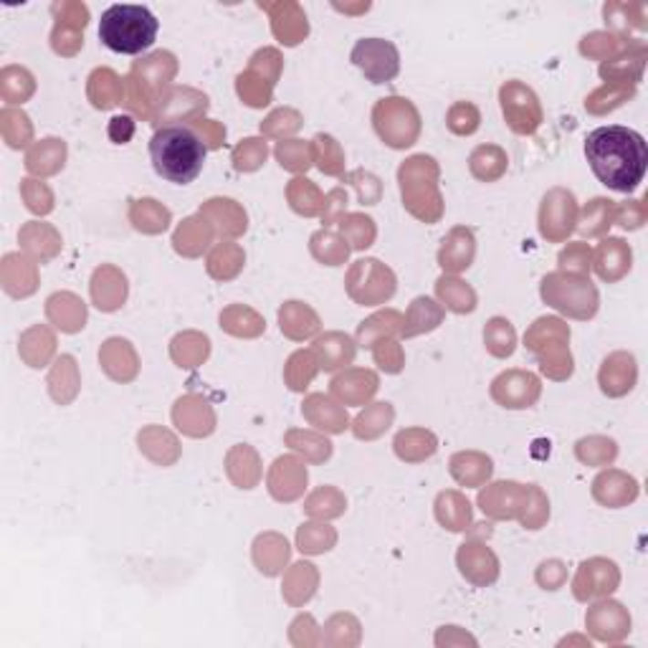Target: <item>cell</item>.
Listing matches in <instances>:
<instances>
[{
  "instance_id": "6da1fadb",
  "label": "cell",
  "mask_w": 648,
  "mask_h": 648,
  "mask_svg": "<svg viewBox=\"0 0 648 648\" xmlns=\"http://www.w3.org/2000/svg\"><path fill=\"white\" fill-rule=\"evenodd\" d=\"M585 157L605 188L633 193L646 178L648 147L643 134L621 124L598 127L585 137Z\"/></svg>"
},
{
  "instance_id": "7a4b0ae2",
  "label": "cell",
  "mask_w": 648,
  "mask_h": 648,
  "mask_svg": "<svg viewBox=\"0 0 648 648\" xmlns=\"http://www.w3.org/2000/svg\"><path fill=\"white\" fill-rule=\"evenodd\" d=\"M205 155V140L185 124H165L150 140L152 168L160 178L175 185H191L203 172Z\"/></svg>"
},
{
  "instance_id": "3957f363",
  "label": "cell",
  "mask_w": 648,
  "mask_h": 648,
  "mask_svg": "<svg viewBox=\"0 0 648 648\" xmlns=\"http://www.w3.org/2000/svg\"><path fill=\"white\" fill-rule=\"evenodd\" d=\"M160 21L145 5L117 3L101 13L99 38L114 54L137 57L157 41Z\"/></svg>"
},
{
  "instance_id": "277c9868",
  "label": "cell",
  "mask_w": 648,
  "mask_h": 648,
  "mask_svg": "<svg viewBox=\"0 0 648 648\" xmlns=\"http://www.w3.org/2000/svg\"><path fill=\"white\" fill-rule=\"evenodd\" d=\"M401 180L402 205L413 213L415 218H421L425 224H434L441 218V195H438V165L434 157L415 155L405 160L398 170Z\"/></svg>"
},
{
  "instance_id": "5b68a950",
  "label": "cell",
  "mask_w": 648,
  "mask_h": 648,
  "mask_svg": "<svg viewBox=\"0 0 648 648\" xmlns=\"http://www.w3.org/2000/svg\"><path fill=\"white\" fill-rule=\"evenodd\" d=\"M372 122L375 130L385 140V145L402 150L411 147L421 130V117L415 112V107L408 99L401 97H388L381 99L372 110Z\"/></svg>"
},
{
  "instance_id": "8992f818",
  "label": "cell",
  "mask_w": 648,
  "mask_h": 648,
  "mask_svg": "<svg viewBox=\"0 0 648 648\" xmlns=\"http://www.w3.org/2000/svg\"><path fill=\"white\" fill-rule=\"evenodd\" d=\"M542 297L555 309L578 317V319H588L598 312V291L591 281L580 279V277L552 274L542 281Z\"/></svg>"
},
{
  "instance_id": "52a82bcc",
  "label": "cell",
  "mask_w": 648,
  "mask_h": 648,
  "mask_svg": "<svg viewBox=\"0 0 648 648\" xmlns=\"http://www.w3.org/2000/svg\"><path fill=\"white\" fill-rule=\"evenodd\" d=\"M350 61L372 81V84H382L398 77L401 71V54L391 41L385 38H362L352 48Z\"/></svg>"
},
{
  "instance_id": "ba28073f",
  "label": "cell",
  "mask_w": 648,
  "mask_h": 648,
  "mask_svg": "<svg viewBox=\"0 0 648 648\" xmlns=\"http://www.w3.org/2000/svg\"><path fill=\"white\" fill-rule=\"evenodd\" d=\"M502 112L517 134H532L542 122V110L537 94L522 81H507L499 91Z\"/></svg>"
},
{
  "instance_id": "9c48e42d",
  "label": "cell",
  "mask_w": 648,
  "mask_h": 648,
  "mask_svg": "<svg viewBox=\"0 0 648 648\" xmlns=\"http://www.w3.org/2000/svg\"><path fill=\"white\" fill-rule=\"evenodd\" d=\"M352 274L360 279H368V284H347L350 297L358 304H381L395 294V277L388 267H382L375 258H362L352 267Z\"/></svg>"
},
{
  "instance_id": "30bf717a",
  "label": "cell",
  "mask_w": 648,
  "mask_h": 648,
  "mask_svg": "<svg viewBox=\"0 0 648 648\" xmlns=\"http://www.w3.org/2000/svg\"><path fill=\"white\" fill-rule=\"evenodd\" d=\"M575 215H578V205L572 193L555 188L545 195L542 201V211H539V231L549 241H565L570 231L575 228Z\"/></svg>"
},
{
  "instance_id": "8fae6325",
  "label": "cell",
  "mask_w": 648,
  "mask_h": 648,
  "mask_svg": "<svg viewBox=\"0 0 648 648\" xmlns=\"http://www.w3.org/2000/svg\"><path fill=\"white\" fill-rule=\"evenodd\" d=\"M492 395L504 408H529L539 398V381L532 372L512 370L494 381Z\"/></svg>"
},
{
  "instance_id": "7c38bea8",
  "label": "cell",
  "mask_w": 648,
  "mask_h": 648,
  "mask_svg": "<svg viewBox=\"0 0 648 648\" xmlns=\"http://www.w3.org/2000/svg\"><path fill=\"white\" fill-rule=\"evenodd\" d=\"M527 496H529V489H525L522 484L499 481L479 494V504L484 515L494 519H509V517H517L522 507H527Z\"/></svg>"
},
{
  "instance_id": "4fadbf2b",
  "label": "cell",
  "mask_w": 648,
  "mask_h": 648,
  "mask_svg": "<svg viewBox=\"0 0 648 648\" xmlns=\"http://www.w3.org/2000/svg\"><path fill=\"white\" fill-rule=\"evenodd\" d=\"M618 585V570H615L613 562H605V559H591L585 562L578 572V580H575V595L580 601L595 598V595H605V592L615 591Z\"/></svg>"
},
{
  "instance_id": "5bb4252c",
  "label": "cell",
  "mask_w": 648,
  "mask_h": 648,
  "mask_svg": "<svg viewBox=\"0 0 648 648\" xmlns=\"http://www.w3.org/2000/svg\"><path fill=\"white\" fill-rule=\"evenodd\" d=\"M458 568L464 572V578H469L471 582L489 585L499 575V559L494 558L492 549H486L484 545L466 542L464 548L458 549Z\"/></svg>"
},
{
  "instance_id": "9a60e30c",
  "label": "cell",
  "mask_w": 648,
  "mask_h": 648,
  "mask_svg": "<svg viewBox=\"0 0 648 648\" xmlns=\"http://www.w3.org/2000/svg\"><path fill=\"white\" fill-rule=\"evenodd\" d=\"M636 385V360L626 352H615L603 362L601 370V391L611 398L626 395Z\"/></svg>"
},
{
  "instance_id": "2e32d148",
  "label": "cell",
  "mask_w": 648,
  "mask_h": 648,
  "mask_svg": "<svg viewBox=\"0 0 648 648\" xmlns=\"http://www.w3.org/2000/svg\"><path fill=\"white\" fill-rule=\"evenodd\" d=\"M271 13L274 18V36L279 38L284 46H297L302 41L309 26H307V16L297 5V3H279V5H261Z\"/></svg>"
},
{
  "instance_id": "e0dca14e",
  "label": "cell",
  "mask_w": 648,
  "mask_h": 648,
  "mask_svg": "<svg viewBox=\"0 0 648 648\" xmlns=\"http://www.w3.org/2000/svg\"><path fill=\"white\" fill-rule=\"evenodd\" d=\"M474 254H476L474 234H471L469 228H454L446 241H444V248L438 254V264L444 267V271L456 274V271H464V268L471 267Z\"/></svg>"
},
{
  "instance_id": "ac0fdd59",
  "label": "cell",
  "mask_w": 648,
  "mask_h": 648,
  "mask_svg": "<svg viewBox=\"0 0 648 648\" xmlns=\"http://www.w3.org/2000/svg\"><path fill=\"white\" fill-rule=\"evenodd\" d=\"M631 268V248L621 238H605L595 254V271L605 281L621 279Z\"/></svg>"
},
{
  "instance_id": "d6986e66",
  "label": "cell",
  "mask_w": 648,
  "mask_h": 648,
  "mask_svg": "<svg viewBox=\"0 0 648 648\" xmlns=\"http://www.w3.org/2000/svg\"><path fill=\"white\" fill-rule=\"evenodd\" d=\"M91 297H94L99 309L114 312L117 307H122L124 297H127V281L114 268H99L94 274V281H91Z\"/></svg>"
},
{
  "instance_id": "ffe728a7",
  "label": "cell",
  "mask_w": 648,
  "mask_h": 648,
  "mask_svg": "<svg viewBox=\"0 0 648 648\" xmlns=\"http://www.w3.org/2000/svg\"><path fill=\"white\" fill-rule=\"evenodd\" d=\"M314 358L319 362V368L327 370V372L345 368L355 358V342L347 335H337V332L324 335L314 342Z\"/></svg>"
},
{
  "instance_id": "44dd1931",
  "label": "cell",
  "mask_w": 648,
  "mask_h": 648,
  "mask_svg": "<svg viewBox=\"0 0 648 648\" xmlns=\"http://www.w3.org/2000/svg\"><path fill=\"white\" fill-rule=\"evenodd\" d=\"M268 481H271V494L277 492L281 484H287V486L281 489L279 499L291 502V499H297V496L304 492V486H307V469H304L297 458H279V461L274 464V469H271V479Z\"/></svg>"
},
{
  "instance_id": "7402d4cb",
  "label": "cell",
  "mask_w": 648,
  "mask_h": 648,
  "mask_svg": "<svg viewBox=\"0 0 648 648\" xmlns=\"http://www.w3.org/2000/svg\"><path fill=\"white\" fill-rule=\"evenodd\" d=\"M441 319H444V309H441L434 299H428V297H418V299L411 304V309H408V314H405V319H402L401 332L402 337L423 335V332L436 329L438 324H441Z\"/></svg>"
},
{
  "instance_id": "603a6c76",
  "label": "cell",
  "mask_w": 648,
  "mask_h": 648,
  "mask_svg": "<svg viewBox=\"0 0 648 648\" xmlns=\"http://www.w3.org/2000/svg\"><path fill=\"white\" fill-rule=\"evenodd\" d=\"M89 99L97 110H110L124 101V81L110 68H97L89 77Z\"/></svg>"
},
{
  "instance_id": "cb8c5ba5",
  "label": "cell",
  "mask_w": 648,
  "mask_h": 648,
  "mask_svg": "<svg viewBox=\"0 0 648 648\" xmlns=\"http://www.w3.org/2000/svg\"><path fill=\"white\" fill-rule=\"evenodd\" d=\"M281 332L291 340H304V337H312L319 329V319L317 314L304 307L302 302H287L281 307L279 312Z\"/></svg>"
},
{
  "instance_id": "d4e9b609",
  "label": "cell",
  "mask_w": 648,
  "mask_h": 648,
  "mask_svg": "<svg viewBox=\"0 0 648 648\" xmlns=\"http://www.w3.org/2000/svg\"><path fill=\"white\" fill-rule=\"evenodd\" d=\"M378 391V378L370 370H352L332 381V392L345 402H362Z\"/></svg>"
},
{
  "instance_id": "484cf974",
  "label": "cell",
  "mask_w": 648,
  "mask_h": 648,
  "mask_svg": "<svg viewBox=\"0 0 648 648\" xmlns=\"http://www.w3.org/2000/svg\"><path fill=\"white\" fill-rule=\"evenodd\" d=\"M304 415L312 421L317 428H324V431H332V434H340L347 428V413L332 402L329 398L324 395H312L309 401L304 402Z\"/></svg>"
},
{
  "instance_id": "4316f807",
  "label": "cell",
  "mask_w": 648,
  "mask_h": 648,
  "mask_svg": "<svg viewBox=\"0 0 648 648\" xmlns=\"http://www.w3.org/2000/svg\"><path fill=\"white\" fill-rule=\"evenodd\" d=\"M64 160H67V145L61 140H44L28 152V160L26 165L31 172H38V175H54L57 170L64 168Z\"/></svg>"
},
{
  "instance_id": "83f0119b",
  "label": "cell",
  "mask_w": 648,
  "mask_h": 648,
  "mask_svg": "<svg viewBox=\"0 0 648 648\" xmlns=\"http://www.w3.org/2000/svg\"><path fill=\"white\" fill-rule=\"evenodd\" d=\"M469 168L474 178L484 180V183H492V180L502 178V172L507 170V155H504V150H499V147L481 145L471 152Z\"/></svg>"
},
{
  "instance_id": "f1b7e54d",
  "label": "cell",
  "mask_w": 648,
  "mask_h": 648,
  "mask_svg": "<svg viewBox=\"0 0 648 648\" xmlns=\"http://www.w3.org/2000/svg\"><path fill=\"white\" fill-rule=\"evenodd\" d=\"M595 484L601 486H611V492H595V499L598 502L608 504V507H623L626 502H633L636 499V481L626 476V474H618V471H608L603 476H598Z\"/></svg>"
},
{
  "instance_id": "f546056e",
  "label": "cell",
  "mask_w": 648,
  "mask_h": 648,
  "mask_svg": "<svg viewBox=\"0 0 648 648\" xmlns=\"http://www.w3.org/2000/svg\"><path fill=\"white\" fill-rule=\"evenodd\" d=\"M436 515L441 525L454 529V532H461V529H466V525L471 522V507L461 494L446 492L438 496Z\"/></svg>"
},
{
  "instance_id": "4dcf8cb0",
  "label": "cell",
  "mask_w": 648,
  "mask_h": 648,
  "mask_svg": "<svg viewBox=\"0 0 648 648\" xmlns=\"http://www.w3.org/2000/svg\"><path fill=\"white\" fill-rule=\"evenodd\" d=\"M436 291L451 312L466 314L476 309V294H474V289L466 287L464 281L451 279V277H441V279L436 281Z\"/></svg>"
},
{
  "instance_id": "1f68e13d",
  "label": "cell",
  "mask_w": 648,
  "mask_h": 648,
  "mask_svg": "<svg viewBox=\"0 0 648 648\" xmlns=\"http://www.w3.org/2000/svg\"><path fill=\"white\" fill-rule=\"evenodd\" d=\"M484 342H486V350L492 352L494 358H509L517 347L515 327H512L509 319L494 317L492 322L486 324V329H484Z\"/></svg>"
},
{
  "instance_id": "d6a6232c",
  "label": "cell",
  "mask_w": 648,
  "mask_h": 648,
  "mask_svg": "<svg viewBox=\"0 0 648 648\" xmlns=\"http://www.w3.org/2000/svg\"><path fill=\"white\" fill-rule=\"evenodd\" d=\"M436 451V436L431 431H402L395 438V454L405 461H421Z\"/></svg>"
},
{
  "instance_id": "836d02e7",
  "label": "cell",
  "mask_w": 648,
  "mask_h": 648,
  "mask_svg": "<svg viewBox=\"0 0 648 648\" xmlns=\"http://www.w3.org/2000/svg\"><path fill=\"white\" fill-rule=\"evenodd\" d=\"M203 224H205V221H201V218H188L185 224L180 225L178 234H175V248H178L180 254H185V256H198L203 248L208 246V241H211V228Z\"/></svg>"
},
{
  "instance_id": "e575fe53",
  "label": "cell",
  "mask_w": 648,
  "mask_h": 648,
  "mask_svg": "<svg viewBox=\"0 0 648 648\" xmlns=\"http://www.w3.org/2000/svg\"><path fill=\"white\" fill-rule=\"evenodd\" d=\"M201 213L211 215V218H215V221H225L224 234L235 235L241 234V231H246V213L241 211L234 201H228V198L208 201L201 208Z\"/></svg>"
},
{
  "instance_id": "d590c367",
  "label": "cell",
  "mask_w": 648,
  "mask_h": 648,
  "mask_svg": "<svg viewBox=\"0 0 648 648\" xmlns=\"http://www.w3.org/2000/svg\"><path fill=\"white\" fill-rule=\"evenodd\" d=\"M132 221L134 225H137L140 231H145V234H160V231L168 228L170 211L168 208H162L157 201L145 198V201H137L132 205Z\"/></svg>"
},
{
  "instance_id": "8d00e7d4",
  "label": "cell",
  "mask_w": 648,
  "mask_h": 648,
  "mask_svg": "<svg viewBox=\"0 0 648 648\" xmlns=\"http://www.w3.org/2000/svg\"><path fill=\"white\" fill-rule=\"evenodd\" d=\"M289 201H291V208H294L297 213H302V215H317V213L324 211L322 193L317 191L312 180L307 178L291 180Z\"/></svg>"
},
{
  "instance_id": "74e56055",
  "label": "cell",
  "mask_w": 648,
  "mask_h": 648,
  "mask_svg": "<svg viewBox=\"0 0 648 648\" xmlns=\"http://www.w3.org/2000/svg\"><path fill=\"white\" fill-rule=\"evenodd\" d=\"M67 297V307L61 309V304L57 302V297L48 299V317L57 322V327H61L64 332H77L84 327V319H87V309L84 304L78 302L77 297L71 294H64Z\"/></svg>"
},
{
  "instance_id": "f35d334b",
  "label": "cell",
  "mask_w": 648,
  "mask_h": 648,
  "mask_svg": "<svg viewBox=\"0 0 648 648\" xmlns=\"http://www.w3.org/2000/svg\"><path fill=\"white\" fill-rule=\"evenodd\" d=\"M392 421V408L388 402H375L370 405L365 413L358 415L355 421V436L358 438H375L381 436L382 431L391 425Z\"/></svg>"
},
{
  "instance_id": "ab89813d",
  "label": "cell",
  "mask_w": 648,
  "mask_h": 648,
  "mask_svg": "<svg viewBox=\"0 0 648 648\" xmlns=\"http://www.w3.org/2000/svg\"><path fill=\"white\" fill-rule=\"evenodd\" d=\"M244 267V254L241 248L234 244H224L218 246L208 258V271H211L215 279H231L238 274V268Z\"/></svg>"
},
{
  "instance_id": "60d3db41",
  "label": "cell",
  "mask_w": 648,
  "mask_h": 648,
  "mask_svg": "<svg viewBox=\"0 0 648 648\" xmlns=\"http://www.w3.org/2000/svg\"><path fill=\"white\" fill-rule=\"evenodd\" d=\"M398 324H401V317H398L395 312H385V314H375V317H370L368 322L360 324L358 329L360 345L372 347L375 342H381V340H388V335L395 332Z\"/></svg>"
},
{
  "instance_id": "b9f144b4",
  "label": "cell",
  "mask_w": 648,
  "mask_h": 648,
  "mask_svg": "<svg viewBox=\"0 0 648 648\" xmlns=\"http://www.w3.org/2000/svg\"><path fill=\"white\" fill-rule=\"evenodd\" d=\"M312 254L319 261H324L327 267H340V264H345L350 248L342 244L340 235L329 234V231H319V234L312 235Z\"/></svg>"
},
{
  "instance_id": "7bdbcfd3",
  "label": "cell",
  "mask_w": 648,
  "mask_h": 648,
  "mask_svg": "<svg viewBox=\"0 0 648 648\" xmlns=\"http://www.w3.org/2000/svg\"><path fill=\"white\" fill-rule=\"evenodd\" d=\"M317 370H319V362L314 358V352H297V355L289 358V365H287L284 375H287V382H289L291 391H304L312 382L314 375H317Z\"/></svg>"
},
{
  "instance_id": "ee69618b",
  "label": "cell",
  "mask_w": 648,
  "mask_h": 648,
  "mask_svg": "<svg viewBox=\"0 0 648 648\" xmlns=\"http://www.w3.org/2000/svg\"><path fill=\"white\" fill-rule=\"evenodd\" d=\"M312 155L314 160L319 162V170L327 172V175H340V172H342V162H345V157H342V152H340L335 137H329V134H317L312 145Z\"/></svg>"
},
{
  "instance_id": "f6af8a7d",
  "label": "cell",
  "mask_w": 648,
  "mask_h": 648,
  "mask_svg": "<svg viewBox=\"0 0 648 648\" xmlns=\"http://www.w3.org/2000/svg\"><path fill=\"white\" fill-rule=\"evenodd\" d=\"M271 87H274L271 81H267L261 74L251 71V68H248L246 74L238 77V94H241V99L246 101L248 107H264V104H268Z\"/></svg>"
},
{
  "instance_id": "bcb514c9",
  "label": "cell",
  "mask_w": 648,
  "mask_h": 648,
  "mask_svg": "<svg viewBox=\"0 0 648 648\" xmlns=\"http://www.w3.org/2000/svg\"><path fill=\"white\" fill-rule=\"evenodd\" d=\"M615 213L613 201H605V198H595L592 203H588L585 208V218L582 224L578 225L580 234L585 235H601L605 234V228L611 225V215Z\"/></svg>"
},
{
  "instance_id": "7dc6e473",
  "label": "cell",
  "mask_w": 648,
  "mask_h": 648,
  "mask_svg": "<svg viewBox=\"0 0 648 648\" xmlns=\"http://www.w3.org/2000/svg\"><path fill=\"white\" fill-rule=\"evenodd\" d=\"M479 122H481L479 110H476L474 104H469V101H458V104H454V107L448 110L446 124L448 130H451L454 134L469 137V134H474L476 130H479Z\"/></svg>"
},
{
  "instance_id": "c3c4849f",
  "label": "cell",
  "mask_w": 648,
  "mask_h": 648,
  "mask_svg": "<svg viewBox=\"0 0 648 648\" xmlns=\"http://www.w3.org/2000/svg\"><path fill=\"white\" fill-rule=\"evenodd\" d=\"M203 415H211V411L205 408V402L198 401V405H195V413H191V408H188V402L180 401L178 408H175V421H178V425L185 431V434H191V436H205V434H211L213 431V421H203Z\"/></svg>"
},
{
  "instance_id": "681fc988",
  "label": "cell",
  "mask_w": 648,
  "mask_h": 648,
  "mask_svg": "<svg viewBox=\"0 0 648 648\" xmlns=\"http://www.w3.org/2000/svg\"><path fill=\"white\" fill-rule=\"evenodd\" d=\"M451 461H456L461 466H469V471H458V474H454L456 481L466 484V486H471V484L476 486V484H481V481L492 476V461L486 456H479V454H458V456H454Z\"/></svg>"
},
{
  "instance_id": "f907efd6",
  "label": "cell",
  "mask_w": 648,
  "mask_h": 648,
  "mask_svg": "<svg viewBox=\"0 0 648 648\" xmlns=\"http://www.w3.org/2000/svg\"><path fill=\"white\" fill-rule=\"evenodd\" d=\"M340 228H342V235L355 248H368L375 238V225L368 215H347L340 221Z\"/></svg>"
},
{
  "instance_id": "816d5d0a",
  "label": "cell",
  "mask_w": 648,
  "mask_h": 648,
  "mask_svg": "<svg viewBox=\"0 0 648 648\" xmlns=\"http://www.w3.org/2000/svg\"><path fill=\"white\" fill-rule=\"evenodd\" d=\"M277 157H279L281 168L294 170V172H302L312 165V147L304 145L299 140H291V142H279L277 147Z\"/></svg>"
},
{
  "instance_id": "f5cc1de1",
  "label": "cell",
  "mask_w": 648,
  "mask_h": 648,
  "mask_svg": "<svg viewBox=\"0 0 648 648\" xmlns=\"http://www.w3.org/2000/svg\"><path fill=\"white\" fill-rule=\"evenodd\" d=\"M299 549L302 552H324V549L332 548L335 542V532L329 527H319V525H304L299 529Z\"/></svg>"
},
{
  "instance_id": "db71d44e",
  "label": "cell",
  "mask_w": 648,
  "mask_h": 648,
  "mask_svg": "<svg viewBox=\"0 0 648 648\" xmlns=\"http://www.w3.org/2000/svg\"><path fill=\"white\" fill-rule=\"evenodd\" d=\"M623 46V38H618L613 34H591L582 38L580 51L585 57H595V58H605L611 54H618Z\"/></svg>"
},
{
  "instance_id": "11a10c76",
  "label": "cell",
  "mask_w": 648,
  "mask_h": 648,
  "mask_svg": "<svg viewBox=\"0 0 648 648\" xmlns=\"http://www.w3.org/2000/svg\"><path fill=\"white\" fill-rule=\"evenodd\" d=\"M267 160V142L261 140H244V145L234 150V162L238 170H256Z\"/></svg>"
},
{
  "instance_id": "9f6ffc18",
  "label": "cell",
  "mask_w": 648,
  "mask_h": 648,
  "mask_svg": "<svg viewBox=\"0 0 648 648\" xmlns=\"http://www.w3.org/2000/svg\"><path fill=\"white\" fill-rule=\"evenodd\" d=\"M372 355H375V362H378L385 372H401L402 352L398 342H392V340H381V342L372 345Z\"/></svg>"
},
{
  "instance_id": "6f0895ef",
  "label": "cell",
  "mask_w": 648,
  "mask_h": 648,
  "mask_svg": "<svg viewBox=\"0 0 648 648\" xmlns=\"http://www.w3.org/2000/svg\"><path fill=\"white\" fill-rule=\"evenodd\" d=\"M51 11L57 13V26H68L77 31H84L87 21H89V11L81 3H61V5H54Z\"/></svg>"
},
{
  "instance_id": "680465c9",
  "label": "cell",
  "mask_w": 648,
  "mask_h": 648,
  "mask_svg": "<svg viewBox=\"0 0 648 648\" xmlns=\"http://www.w3.org/2000/svg\"><path fill=\"white\" fill-rule=\"evenodd\" d=\"M23 198L34 213H48L54 208L51 191L41 183H36V180H23Z\"/></svg>"
},
{
  "instance_id": "91938a15",
  "label": "cell",
  "mask_w": 648,
  "mask_h": 648,
  "mask_svg": "<svg viewBox=\"0 0 648 648\" xmlns=\"http://www.w3.org/2000/svg\"><path fill=\"white\" fill-rule=\"evenodd\" d=\"M559 264H562V268L575 271V274H588V268H591V248L585 246V244H572V246H568L559 254Z\"/></svg>"
},
{
  "instance_id": "94428289",
  "label": "cell",
  "mask_w": 648,
  "mask_h": 648,
  "mask_svg": "<svg viewBox=\"0 0 648 648\" xmlns=\"http://www.w3.org/2000/svg\"><path fill=\"white\" fill-rule=\"evenodd\" d=\"M588 446H592L591 451L588 448L578 446V456L585 461V464H608L615 458V444L613 441H605V438H591Z\"/></svg>"
},
{
  "instance_id": "6125c7cd",
  "label": "cell",
  "mask_w": 648,
  "mask_h": 648,
  "mask_svg": "<svg viewBox=\"0 0 648 648\" xmlns=\"http://www.w3.org/2000/svg\"><path fill=\"white\" fill-rule=\"evenodd\" d=\"M350 178L358 180L355 188H358L360 203H362V205H375V203L381 201V180L375 178V175L358 170V172H352Z\"/></svg>"
},
{
  "instance_id": "be15d7a7",
  "label": "cell",
  "mask_w": 648,
  "mask_h": 648,
  "mask_svg": "<svg viewBox=\"0 0 648 648\" xmlns=\"http://www.w3.org/2000/svg\"><path fill=\"white\" fill-rule=\"evenodd\" d=\"M134 137V120L132 117H114L110 122V140L114 145H127L130 140Z\"/></svg>"
},
{
  "instance_id": "e7e4bbea",
  "label": "cell",
  "mask_w": 648,
  "mask_h": 648,
  "mask_svg": "<svg viewBox=\"0 0 648 648\" xmlns=\"http://www.w3.org/2000/svg\"><path fill=\"white\" fill-rule=\"evenodd\" d=\"M615 215H618V224L623 228H638L643 224V208L638 203H628V205L615 208Z\"/></svg>"
},
{
  "instance_id": "03108f58",
  "label": "cell",
  "mask_w": 648,
  "mask_h": 648,
  "mask_svg": "<svg viewBox=\"0 0 648 648\" xmlns=\"http://www.w3.org/2000/svg\"><path fill=\"white\" fill-rule=\"evenodd\" d=\"M562 578H565V570H562V565H559V562H545V565H542V570L537 572V580L542 582L548 591H555L559 582H562Z\"/></svg>"
},
{
  "instance_id": "003e7915",
  "label": "cell",
  "mask_w": 648,
  "mask_h": 648,
  "mask_svg": "<svg viewBox=\"0 0 648 648\" xmlns=\"http://www.w3.org/2000/svg\"><path fill=\"white\" fill-rule=\"evenodd\" d=\"M195 124L201 127L203 132L211 134V137H208V147H221V142H224L225 137L224 127H213L211 122H195Z\"/></svg>"
}]
</instances>
